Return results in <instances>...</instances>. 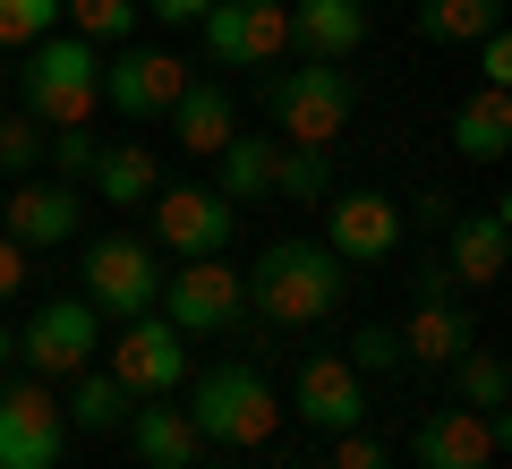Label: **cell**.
I'll use <instances>...</instances> for the list:
<instances>
[{
	"label": "cell",
	"mask_w": 512,
	"mask_h": 469,
	"mask_svg": "<svg viewBox=\"0 0 512 469\" xmlns=\"http://www.w3.org/2000/svg\"><path fill=\"white\" fill-rule=\"evenodd\" d=\"M248 282V316L256 325H282V333H308L325 325L333 307H342L350 273L325 239H274V248H256V265L239 273Z\"/></svg>",
	"instance_id": "1"
},
{
	"label": "cell",
	"mask_w": 512,
	"mask_h": 469,
	"mask_svg": "<svg viewBox=\"0 0 512 469\" xmlns=\"http://www.w3.org/2000/svg\"><path fill=\"white\" fill-rule=\"evenodd\" d=\"M18 94L35 128H94V103H103V52L86 35H43L18 52Z\"/></svg>",
	"instance_id": "2"
},
{
	"label": "cell",
	"mask_w": 512,
	"mask_h": 469,
	"mask_svg": "<svg viewBox=\"0 0 512 469\" xmlns=\"http://www.w3.org/2000/svg\"><path fill=\"white\" fill-rule=\"evenodd\" d=\"M180 393H188V418H197V435H205V444H222V452H256L265 435L282 427V393L256 376L248 359L205 367V376H197V384H180Z\"/></svg>",
	"instance_id": "3"
},
{
	"label": "cell",
	"mask_w": 512,
	"mask_h": 469,
	"mask_svg": "<svg viewBox=\"0 0 512 469\" xmlns=\"http://www.w3.org/2000/svg\"><path fill=\"white\" fill-rule=\"evenodd\" d=\"M256 103H265V120L282 128V145H325L350 128V111H359V86H350L342 60H299V69L265 77L256 86Z\"/></svg>",
	"instance_id": "4"
},
{
	"label": "cell",
	"mask_w": 512,
	"mask_h": 469,
	"mask_svg": "<svg viewBox=\"0 0 512 469\" xmlns=\"http://www.w3.org/2000/svg\"><path fill=\"white\" fill-rule=\"evenodd\" d=\"M77 299L94 307V316H146L154 299H163V256H154V239L137 231H103L86 239V256H77Z\"/></svg>",
	"instance_id": "5"
},
{
	"label": "cell",
	"mask_w": 512,
	"mask_h": 469,
	"mask_svg": "<svg viewBox=\"0 0 512 469\" xmlns=\"http://www.w3.org/2000/svg\"><path fill=\"white\" fill-rule=\"evenodd\" d=\"M188 342H214V333H248V282L222 256H180V273H163V299H154Z\"/></svg>",
	"instance_id": "6"
},
{
	"label": "cell",
	"mask_w": 512,
	"mask_h": 469,
	"mask_svg": "<svg viewBox=\"0 0 512 469\" xmlns=\"http://www.w3.org/2000/svg\"><path fill=\"white\" fill-rule=\"evenodd\" d=\"M103 367L128 384V401H163V393L188 384V333L171 325L163 307H146V316H128V325H120V342H111Z\"/></svg>",
	"instance_id": "7"
},
{
	"label": "cell",
	"mask_w": 512,
	"mask_h": 469,
	"mask_svg": "<svg viewBox=\"0 0 512 469\" xmlns=\"http://www.w3.org/2000/svg\"><path fill=\"white\" fill-rule=\"evenodd\" d=\"M94 350H103V316L86 299H43L18 333V367L43 384H69L77 367H94Z\"/></svg>",
	"instance_id": "8"
},
{
	"label": "cell",
	"mask_w": 512,
	"mask_h": 469,
	"mask_svg": "<svg viewBox=\"0 0 512 469\" xmlns=\"http://www.w3.org/2000/svg\"><path fill=\"white\" fill-rule=\"evenodd\" d=\"M69 452V418H60L43 376H9L0 384V469H60Z\"/></svg>",
	"instance_id": "9"
},
{
	"label": "cell",
	"mask_w": 512,
	"mask_h": 469,
	"mask_svg": "<svg viewBox=\"0 0 512 469\" xmlns=\"http://www.w3.org/2000/svg\"><path fill=\"white\" fill-rule=\"evenodd\" d=\"M197 35L214 69H265V60L291 52V9L282 0H214L197 18Z\"/></svg>",
	"instance_id": "10"
},
{
	"label": "cell",
	"mask_w": 512,
	"mask_h": 469,
	"mask_svg": "<svg viewBox=\"0 0 512 469\" xmlns=\"http://www.w3.org/2000/svg\"><path fill=\"white\" fill-rule=\"evenodd\" d=\"M188 86V60L180 52H154V43H111L103 52V103L120 120H163Z\"/></svg>",
	"instance_id": "11"
},
{
	"label": "cell",
	"mask_w": 512,
	"mask_h": 469,
	"mask_svg": "<svg viewBox=\"0 0 512 469\" xmlns=\"http://www.w3.org/2000/svg\"><path fill=\"white\" fill-rule=\"evenodd\" d=\"M410 214L384 188H342V197H325V248L342 256V265H393V248H402Z\"/></svg>",
	"instance_id": "12"
},
{
	"label": "cell",
	"mask_w": 512,
	"mask_h": 469,
	"mask_svg": "<svg viewBox=\"0 0 512 469\" xmlns=\"http://www.w3.org/2000/svg\"><path fill=\"white\" fill-rule=\"evenodd\" d=\"M146 214H154V248H171V256H222L231 231H239V205L214 197V188H197V180L154 188Z\"/></svg>",
	"instance_id": "13"
},
{
	"label": "cell",
	"mask_w": 512,
	"mask_h": 469,
	"mask_svg": "<svg viewBox=\"0 0 512 469\" xmlns=\"http://www.w3.org/2000/svg\"><path fill=\"white\" fill-rule=\"evenodd\" d=\"M282 410L299 418V427H316V435H350L367 418V376L350 359H299V376H291V401Z\"/></svg>",
	"instance_id": "14"
},
{
	"label": "cell",
	"mask_w": 512,
	"mask_h": 469,
	"mask_svg": "<svg viewBox=\"0 0 512 469\" xmlns=\"http://www.w3.org/2000/svg\"><path fill=\"white\" fill-rule=\"evenodd\" d=\"M504 452V410H427L419 435H410V461L419 469H495Z\"/></svg>",
	"instance_id": "15"
},
{
	"label": "cell",
	"mask_w": 512,
	"mask_h": 469,
	"mask_svg": "<svg viewBox=\"0 0 512 469\" xmlns=\"http://www.w3.org/2000/svg\"><path fill=\"white\" fill-rule=\"evenodd\" d=\"M77 222H86V188L77 180H18L9 197H0V231L18 239L26 256L35 248H69Z\"/></svg>",
	"instance_id": "16"
},
{
	"label": "cell",
	"mask_w": 512,
	"mask_h": 469,
	"mask_svg": "<svg viewBox=\"0 0 512 469\" xmlns=\"http://www.w3.org/2000/svg\"><path fill=\"white\" fill-rule=\"evenodd\" d=\"M504 265H512V214H504V205H478V214L444 222V273H453L461 290L504 282Z\"/></svg>",
	"instance_id": "17"
},
{
	"label": "cell",
	"mask_w": 512,
	"mask_h": 469,
	"mask_svg": "<svg viewBox=\"0 0 512 469\" xmlns=\"http://www.w3.org/2000/svg\"><path fill=\"white\" fill-rule=\"evenodd\" d=\"M128 452L146 469H188V461H205V435L180 410V393H163V401H128Z\"/></svg>",
	"instance_id": "18"
},
{
	"label": "cell",
	"mask_w": 512,
	"mask_h": 469,
	"mask_svg": "<svg viewBox=\"0 0 512 469\" xmlns=\"http://www.w3.org/2000/svg\"><path fill=\"white\" fill-rule=\"evenodd\" d=\"M299 60H350L367 43V0H282Z\"/></svg>",
	"instance_id": "19"
},
{
	"label": "cell",
	"mask_w": 512,
	"mask_h": 469,
	"mask_svg": "<svg viewBox=\"0 0 512 469\" xmlns=\"http://www.w3.org/2000/svg\"><path fill=\"white\" fill-rule=\"evenodd\" d=\"M163 120H171V137H180L188 154H222V137H239V103H231V86H214V77H188L180 103H171Z\"/></svg>",
	"instance_id": "20"
},
{
	"label": "cell",
	"mask_w": 512,
	"mask_h": 469,
	"mask_svg": "<svg viewBox=\"0 0 512 469\" xmlns=\"http://www.w3.org/2000/svg\"><path fill=\"white\" fill-rule=\"evenodd\" d=\"M393 333H402V350H410V359H419V367H453L461 350L478 342V325H470V316H461L453 299H419V307H410V316H402V325H393Z\"/></svg>",
	"instance_id": "21"
},
{
	"label": "cell",
	"mask_w": 512,
	"mask_h": 469,
	"mask_svg": "<svg viewBox=\"0 0 512 469\" xmlns=\"http://www.w3.org/2000/svg\"><path fill=\"white\" fill-rule=\"evenodd\" d=\"M60 418H69V435H120L128 427V384L111 376V367H77Z\"/></svg>",
	"instance_id": "22"
},
{
	"label": "cell",
	"mask_w": 512,
	"mask_h": 469,
	"mask_svg": "<svg viewBox=\"0 0 512 469\" xmlns=\"http://www.w3.org/2000/svg\"><path fill=\"white\" fill-rule=\"evenodd\" d=\"M453 145H461V163H504V145H512V94L504 86H478L470 103L453 111Z\"/></svg>",
	"instance_id": "23"
},
{
	"label": "cell",
	"mask_w": 512,
	"mask_h": 469,
	"mask_svg": "<svg viewBox=\"0 0 512 469\" xmlns=\"http://www.w3.org/2000/svg\"><path fill=\"white\" fill-rule=\"evenodd\" d=\"M214 197H231V205L274 197V137H222V154H214Z\"/></svg>",
	"instance_id": "24"
},
{
	"label": "cell",
	"mask_w": 512,
	"mask_h": 469,
	"mask_svg": "<svg viewBox=\"0 0 512 469\" xmlns=\"http://www.w3.org/2000/svg\"><path fill=\"white\" fill-rule=\"evenodd\" d=\"M86 188H94L103 205H154L163 171H154L146 145H103V154H94V171H86Z\"/></svg>",
	"instance_id": "25"
},
{
	"label": "cell",
	"mask_w": 512,
	"mask_h": 469,
	"mask_svg": "<svg viewBox=\"0 0 512 469\" xmlns=\"http://www.w3.org/2000/svg\"><path fill=\"white\" fill-rule=\"evenodd\" d=\"M410 18H419L427 43L461 52V43H478V35H495V26H504V0H419Z\"/></svg>",
	"instance_id": "26"
},
{
	"label": "cell",
	"mask_w": 512,
	"mask_h": 469,
	"mask_svg": "<svg viewBox=\"0 0 512 469\" xmlns=\"http://www.w3.org/2000/svg\"><path fill=\"white\" fill-rule=\"evenodd\" d=\"M274 197L325 205L333 197V154H325V145H274Z\"/></svg>",
	"instance_id": "27"
},
{
	"label": "cell",
	"mask_w": 512,
	"mask_h": 469,
	"mask_svg": "<svg viewBox=\"0 0 512 469\" xmlns=\"http://www.w3.org/2000/svg\"><path fill=\"white\" fill-rule=\"evenodd\" d=\"M453 384H461V410H504L512 401V367L495 350H478V342L453 359Z\"/></svg>",
	"instance_id": "28"
},
{
	"label": "cell",
	"mask_w": 512,
	"mask_h": 469,
	"mask_svg": "<svg viewBox=\"0 0 512 469\" xmlns=\"http://www.w3.org/2000/svg\"><path fill=\"white\" fill-rule=\"evenodd\" d=\"M60 18H69L94 52H111V43L137 35V0H60Z\"/></svg>",
	"instance_id": "29"
},
{
	"label": "cell",
	"mask_w": 512,
	"mask_h": 469,
	"mask_svg": "<svg viewBox=\"0 0 512 469\" xmlns=\"http://www.w3.org/2000/svg\"><path fill=\"white\" fill-rule=\"evenodd\" d=\"M43 171V128L26 111H0V180H35Z\"/></svg>",
	"instance_id": "30"
},
{
	"label": "cell",
	"mask_w": 512,
	"mask_h": 469,
	"mask_svg": "<svg viewBox=\"0 0 512 469\" xmlns=\"http://www.w3.org/2000/svg\"><path fill=\"white\" fill-rule=\"evenodd\" d=\"M43 35H60V0H0V52H26Z\"/></svg>",
	"instance_id": "31"
},
{
	"label": "cell",
	"mask_w": 512,
	"mask_h": 469,
	"mask_svg": "<svg viewBox=\"0 0 512 469\" xmlns=\"http://www.w3.org/2000/svg\"><path fill=\"white\" fill-rule=\"evenodd\" d=\"M342 359L359 367V376H393V367H410V350H402V333H393V325H359Z\"/></svg>",
	"instance_id": "32"
},
{
	"label": "cell",
	"mask_w": 512,
	"mask_h": 469,
	"mask_svg": "<svg viewBox=\"0 0 512 469\" xmlns=\"http://www.w3.org/2000/svg\"><path fill=\"white\" fill-rule=\"evenodd\" d=\"M43 154L60 163V180H86L94 154H103V137H94V128H52V137H43Z\"/></svg>",
	"instance_id": "33"
},
{
	"label": "cell",
	"mask_w": 512,
	"mask_h": 469,
	"mask_svg": "<svg viewBox=\"0 0 512 469\" xmlns=\"http://www.w3.org/2000/svg\"><path fill=\"white\" fill-rule=\"evenodd\" d=\"M333 469H393V444H376L367 427H350V435H333Z\"/></svg>",
	"instance_id": "34"
},
{
	"label": "cell",
	"mask_w": 512,
	"mask_h": 469,
	"mask_svg": "<svg viewBox=\"0 0 512 469\" xmlns=\"http://www.w3.org/2000/svg\"><path fill=\"white\" fill-rule=\"evenodd\" d=\"M478 86H504L512 94V35H504V26L478 35Z\"/></svg>",
	"instance_id": "35"
},
{
	"label": "cell",
	"mask_w": 512,
	"mask_h": 469,
	"mask_svg": "<svg viewBox=\"0 0 512 469\" xmlns=\"http://www.w3.org/2000/svg\"><path fill=\"white\" fill-rule=\"evenodd\" d=\"M18 290H26V248H18L9 231H0V307L18 299Z\"/></svg>",
	"instance_id": "36"
},
{
	"label": "cell",
	"mask_w": 512,
	"mask_h": 469,
	"mask_svg": "<svg viewBox=\"0 0 512 469\" xmlns=\"http://www.w3.org/2000/svg\"><path fill=\"white\" fill-rule=\"evenodd\" d=\"M137 9H146V18H163V26H197L214 0H137Z\"/></svg>",
	"instance_id": "37"
},
{
	"label": "cell",
	"mask_w": 512,
	"mask_h": 469,
	"mask_svg": "<svg viewBox=\"0 0 512 469\" xmlns=\"http://www.w3.org/2000/svg\"><path fill=\"white\" fill-rule=\"evenodd\" d=\"M0 367H18V333L9 325H0Z\"/></svg>",
	"instance_id": "38"
},
{
	"label": "cell",
	"mask_w": 512,
	"mask_h": 469,
	"mask_svg": "<svg viewBox=\"0 0 512 469\" xmlns=\"http://www.w3.org/2000/svg\"><path fill=\"white\" fill-rule=\"evenodd\" d=\"M188 469H239V461H188Z\"/></svg>",
	"instance_id": "39"
}]
</instances>
